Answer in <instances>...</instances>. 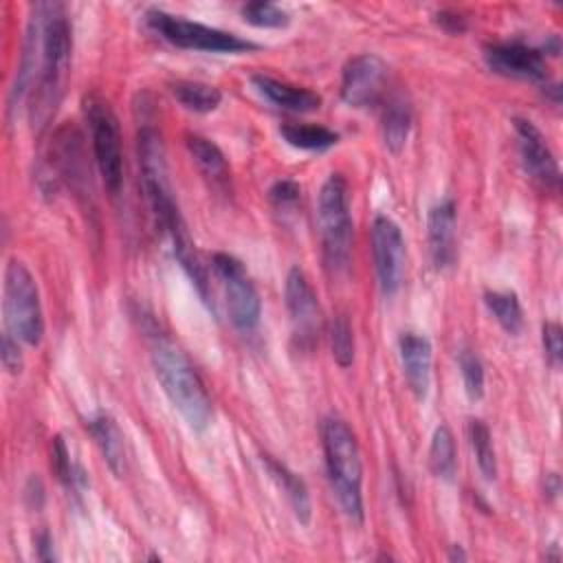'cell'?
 <instances>
[{
	"mask_svg": "<svg viewBox=\"0 0 563 563\" xmlns=\"http://www.w3.org/2000/svg\"><path fill=\"white\" fill-rule=\"evenodd\" d=\"M42 15V35H40V68L37 79L31 90L29 117L35 130H42L53 117L59 97L64 77L70 64V22L59 2H37Z\"/></svg>",
	"mask_w": 563,
	"mask_h": 563,
	"instance_id": "cell-1",
	"label": "cell"
},
{
	"mask_svg": "<svg viewBox=\"0 0 563 563\" xmlns=\"http://www.w3.org/2000/svg\"><path fill=\"white\" fill-rule=\"evenodd\" d=\"M152 367L154 374L183 420L194 431H205L211 422L213 407L205 383L187 354L167 336H154L152 343Z\"/></svg>",
	"mask_w": 563,
	"mask_h": 563,
	"instance_id": "cell-2",
	"label": "cell"
},
{
	"mask_svg": "<svg viewBox=\"0 0 563 563\" xmlns=\"http://www.w3.org/2000/svg\"><path fill=\"white\" fill-rule=\"evenodd\" d=\"M321 442L325 468L334 497L343 515L352 523H363V462L361 449L350 424L339 416H328L321 422Z\"/></svg>",
	"mask_w": 563,
	"mask_h": 563,
	"instance_id": "cell-3",
	"label": "cell"
},
{
	"mask_svg": "<svg viewBox=\"0 0 563 563\" xmlns=\"http://www.w3.org/2000/svg\"><path fill=\"white\" fill-rule=\"evenodd\" d=\"M317 220L321 235L323 264L332 275H341L350 266L352 255V216H350V187L343 174H330L317 200Z\"/></svg>",
	"mask_w": 563,
	"mask_h": 563,
	"instance_id": "cell-4",
	"label": "cell"
},
{
	"mask_svg": "<svg viewBox=\"0 0 563 563\" xmlns=\"http://www.w3.org/2000/svg\"><path fill=\"white\" fill-rule=\"evenodd\" d=\"M136 152H139V167H141V185L150 211L161 227V231H169L176 222L183 220L180 209L174 200L169 172H167V156L165 143L156 128L143 125L136 134Z\"/></svg>",
	"mask_w": 563,
	"mask_h": 563,
	"instance_id": "cell-5",
	"label": "cell"
},
{
	"mask_svg": "<svg viewBox=\"0 0 563 563\" xmlns=\"http://www.w3.org/2000/svg\"><path fill=\"white\" fill-rule=\"evenodd\" d=\"M4 317L9 332L35 347L44 339V312L37 284L20 260H9L4 268Z\"/></svg>",
	"mask_w": 563,
	"mask_h": 563,
	"instance_id": "cell-6",
	"label": "cell"
},
{
	"mask_svg": "<svg viewBox=\"0 0 563 563\" xmlns=\"http://www.w3.org/2000/svg\"><path fill=\"white\" fill-rule=\"evenodd\" d=\"M145 20L154 33H158L165 42L178 48L202 51V53H246L257 48V44L235 33L187 20L183 15H174L163 9H150L145 13Z\"/></svg>",
	"mask_w": 563,
	"mask_h": 563,
	"instance_id": "cell-7",
	"label": "cell"
},
{
	"mask_svg": "<svg viewBox=\"0 0 563 563\" xmlns=\"http://www.w3.org/2000/svg\"><path fill=\"white\" fill-rule=\"evenodd\" d=\"M84 117L90 130L92 154L101 174L106 189L114 196L123 183V150H121V128L114 110L99 95H88L84 99Z\"/></svg>",
	"mask_w": 563,
	"mask_h": 563,
	"instance_id": "cell-8",
	"label": "cell"
},
{
	"mask_svg": "<svg viewBox=\"0 0 563 563\" xmlns=\"http://www.w3.org/2000/svg\"><path fill=\"white\" fill-rule=\"evenodd\" d=\"M211 268L222 286L231 323L240 332L255 330L262 317V299L244 264L229 253H213Z\"/></svg>",
	"mask_w": 563,
	"mask_h": 563,
	"instance_id": "cell-9",
	"label": "cell"
},
{
	"mask_svg": "<svg viewBox=\"0 0 563 563\" xmlns=\"http://www.w3.org/2000/svg\"><path fill=\"white\" fill-rule=\"evenodd\" d=\"M286 308L292 325V339L299 350L310 352L321 336L323 330V312L319 306V297L310 286L306 273L299 266H292L286 275Z\"/></svg>",
	"mask_w": 563,
	"mask_h": 563,
	"instance_id": "cell-10",
	"label": "cell"
},
{
	"mask_svg": "<svg viewBox=\"0 0 563 563\" xmlns=\"http://www.w3.org/2000/svg\"><path fill=\"white\" fill-rule=\"evenodd\" d=\"M372 255L383 295H396L405 277V238L389 216L378 213L372 222Z\"/></svg>",
	"mask_w": 563,
	"mask_h": 563,
	"instance_id": "cell-11",
	"label": "cell"
},
{
	"mask_svg": "<svg viewBox=\"0 0 563 563\" xmlns=\"http://www.w3.org/2000/svg\"><path fill=\"white\" fill-rule=\"evenodd\" d=\"M387 86V66L374 53H361L347 59L341 75V99L350 108L376 106Z\"/></svg>",
	"mask_w": 563,
	"mask_h": 563,
	"instance_id": "cell-12",
	"label": "cell"
},
{
	"mask_svg": "<svg viewBox=\"0 0 563 563\" xmlns=\"http://www.w3.org/2000/svg\"><path fill=\"white\" fill-rule=\"evenodd\" d=\"M512 128L517 134L519 156H521V165H523L526 174L539 187L556 194L561 187V172H559V163H556L545 136L530 119L515 117Z\"/></svg>",
	"mask_w": 563,
	"mask_h": 563,
	"instance_id": "cell-13",
	"label": "cell"
},
{
	"mask_svg": "<svg viewBox=\"0 0 563 563\" xmlns=\"http://www.w3.org/2000/svg\"><path fill=\"white\" fill-rule=\"evenodd\" d=\"M486 66L510 79H528V81H545L548 79V62L541 48L521 44V42H495L484 46Z\"/></svg>",
	"mask_w": 563,
	"mask_h": 563,
	"instance_id": "cell-14",
	"label": "cell"
},
{
	"mask_svg": "<svg viewBox=\"0 0 563 563\" xmlns=\"http://www.w3.org/2000/svg\"><path fill=\"white\" fill-rule=\"evenodd\" d=\"M398 354L405 380L418 400H424L431 389L433 347L420 332H402L398 339Z\"/></svg>",
	"mask_w": 563,
	"mask_h": 563,
	"instance_id": "cell-15",
	"label": "cell"
},
{
	"mask_svg": "<svg viewBox=\"0 0 563 563\" xmlns=\"http://www.w3.org/2000/svg\"><path fill=\"white\" fill-rule=\"evenodd\" d=\"M429 253L435 268H449L455 262L457 240V207L451 198L433 205L427 216Z\"/></svg>",
	"mask_w": 563,
	"mask_h": 563,
	"instance_id": "cell-16",
	"label": "cell"
},
{
	"mask_svg": "<svg viewBox=\"0 0 563 563\" xmlns=\"http://www.w3.org/2000/svg\"><path fill=\"white\" fill-rule=\"evenodd\" d=\"M253 88L273 106H277L279 110L286 112H297V114H306V112H314L321 108V95L303 88V86H295L282 79H275L271 75L257 73L251 77Z\"/></svg>",
	"mask_w": 563,
	"mask_h": 563,
	"instance_id": "cell-17",
	"label": "cell"
},
{
	"mask_svg": "<svg viewBox=\"0 0 563 563\" xmlns=\"http://www.w3.org/2000/svg\"><path fill=\"white\" fill-rule=\"evenodd\" d=\"M185 143H187V150H189L194 163L198 165L202 176L211 183V187L218 191H229L231 167H229L224 152L211 139H207L202 134H187Z\"/></svg>",
	"mask_w": 563,
	"mask_h": 563,
	"instance_id": "cell-18",
	"label": "cell"
},
{
	"mask_svg": "<svg viewBox=\"0 0 563 563\" xmlns=\"http://www.w3.org/2000/svg\"><path fill=\"white\" fill-rule=\"evenodd\" d=\"M86 429L90 431L95 444L99 446L108 468L114 473V477H123L128 468V457H125V442L123 433L117 424V420L108 413H97L90 420H86Z\"/></svg>",
	"mask_w": 563,
	"mask_h": 563,
	"instance_id": "cell-19",
	"label": "cell"
},
{
	"mask_svg": "<svg viewBox=\"0 0 563 563\" xmlns=\"http://www.w3.org/2000/svg\"><path fill=\"white\" fill-rule=\"evenodd\" d=\"M262 462H264L268 475L273 477V482L279 486V490H284L295 519L301 526H308L312 519V504H310V493H308L306 482L297 473H292L284 462L275 460L273 455H262Z\"/></svg>",
	"mask_w": 563,
	"mask_h": 563,
	"instance_id": "cell-20",
	"label": "cell"
},
{
	"mask_svg": "<svg viewBox=\"0 0 563 563\" xmlns=\"http://www.w3.org/2000/svg\"><path fill=\"white\" fill-rule=\"evenodd\" d=\"M411 121H413L411 103L402 95L389 97L385 108H383L380 130H383L385 147L391 154L402 152V147L407 145V139H409V132H411Z\"/></svg>",
	"mask_w": 563,
	"mask_h": 563,
	"instance_id": "cell-21",
	"label": "cell"
},
{
	"mask_svg": "<svg viewBox=\"0 0 563 563\" xmlns=\"http://www.w3.org/2000/svg\"><path fill=\"white\" fill-rule=\"evenodd\" d=\"M172 97L187 110L207 114L213 112L222 101V90L218 86L194 81V79H176L169 84Z\"/></svg>",
	"mask_w": 563,
	"mask_h": 563,
	"instance_id": "cell-22",
	"label": "cell"
},
{
	"mask_svg": "<svg viewBox=\"0 0 563 563\" xmlns=\"http://www.w3.org/2000/svg\"><path fill=\"white\" fill-rule=\"evenodd\" d=\"M279 134L290 147L306 152H325L339 143V134L334 130L317 123H284Z\"/></svg>",
	"mask_w": 563,
	"mask_h": 563,
	"instance_id": "cell-23",
	"label": "cell"
},
{
	"mask_svg": "<svg viewBox=\"0 0 563 563\" xmlns=\"http://www.w3.org/2000/svg\"><path fill=\"white\" fill-rule=\"evenodd\" d=\"M484 303L495 321L508 334H519L523 328V310L515 290H486Z\"/></svg>",
	"mask_w": 563,
	"mask_h": 563,
	"instance_id": "cell-24",
	"label": "cell"
},
{
	"mask_svg": "<svg viewBox=\"0 0 563 563\" xmlns=\"http://www.w3.org/2000/svg\"><path fill=\"white\" fill-rule=\"evenodd\" d=\"M429 466L435 477L451 482L457 468V453H455V438L446 424L435 427L429 444Z\"/></svg>",
	"mask_w": 563,
	"mask_h": 563,
	"instance_id": "cell-25",
	"label": "cell"
},
{
	"mask_svg": "<svg viewBox=\"0 0 563 563\" xmlns=\"http://www.w3.org/2000/svg\"><path fill=\"white\" fill-rule=\"evenodd\" d=\"M468 440H471V449L475 453L479 473L484 475V479L495 482L497 479V457H495V446H493V435H490L488 424L479 418H471L468 420Z\"/></svg>",
	"mask_w": 563,
	"mask_h": 563,
	"instance_id": "cell-26",
	"label": "cell"
},
{
	"mask_svg": "<svg viewBox=\"0 0 563 563\" xmlns=\"http://www.w3.org/2000/svg\"><path fill=\"white\" fill-rule=\"evenodd\" d=\"M330 347H332V358L336 361L339 367H350L354 363V332L352 323L345 314H336L330 321Z\"/></svg>",
	"mask_w": 563,
	"mask_h": 563,
	"instance_id": "cell-27",
	"label": "cell"
},
{
	"mask_svg": "<svg viewBox=\"0 0 563 563\" xmlns=\"http://www.w3.org/2000/svg\"><path fill=\"white\" fill-rule=\"evenodd\" d=\"M51 468L55 473V477L66 486V488H77L79 484L86 482L84 471L79 466L73 464L70 460V451L64 442L62 435H55L51 440Z\"/></svg>",
	"mask_w": 563,
	"mask_h": 563,
	"instance_id": "cell-28",
	"label": "cell"
},
{
	"mask_svg": "<svg viewBox=\"0 0 563 563\" xmlns=\"http://www.w3.org/2000/svg\"><path fill=\"white\" fill-rule=\"evenodd\" d=\"M244 22H249L251 26L257 29H284L290 22V15L273 4V2H264V0H255V2H246L240 9Z\"/></svg>",
	"mask_w": 563,
	"mask_h": 563,
	"instance_id": "cell-29",
	"label": "cell"
},
{
	"mask_svg": "<svg viewBox=\"0 0 563 563\" xmlns=\"http://www.w3.org/2000/svg\"><path fill=\"white\" fill-rule=\"evenodd\" d=\"M457 365H460V374H462V383L468 400L473 402L479 400L484 396V365L479 356L471 347H464L457 354Z\"/></svg>",
	"mask_w": 563,
	"mask_h": 563,
	"instance_id": "cell-30",
	"label": "cell"
},
{
	"mask_svg": "<svg viewBox=\"0 0 563 563\" xmlns=\"http://www.w3.org/2000/svg\"><path fill=\"white\" fill-rule=\"evenodd\" d=\"M541 343H543L548 363L552 367H559L561 358H563V330L556 321H545L541 325Z\"/></svg>",
	"mask_w": 563,
	"mask_h": 563,
	"instance_id": "cell-31",
	"label": "cell"
},
{
	"mask_svg": "<svg viewBox=\"0 0 563 563\" xmlns=\"http://www.w3.org/2000/svg\"><path fill=\"white\" fill-rule=\"evenodd\" d=\"M301 198V187L295 180H277L268 189V200L277 209H292Z\"/></svg>",
	"mask_w": 563,
	"mask_h": 563,
	"instance_id": "cell-32",
	"label": "cell"
},
{
	"mask_svg": "<svg viewBox=\"0 0 563 563\" xmlns=\"http://www.w3.org/2000/svg\"><path fill=\"white\" fill-rule=\"evenodd\" d=\"M0 361H2V367H4L9 374L15 376V374L22 372V365H24L22 350H20L18 339H15L11 332H4V334H2V341H0Z\"/></svg>",
	"mask_w": 563,
	"mask_h": 563,
	"instance_id": "cell-33",
	"label": "cell"
},
{
	"mask_svg": "<svg viewBox=\"0 0 563 563\" xmlns=\"http://www.w3.org/2000/svg\"><path fill=\"white\" fill-rule=\"evenodd\" d=\"M433 22L449 35H460L466 31L468 22L466 18L460 13V11H453V9H442L438 13H433Z\"/></svg>",
	"mask_w": 563,
	"mask_h": 563,
	"instance_id": "cell-34",
	"label": "cell"
},
{
	"mask_svg": "<svg viewBox=\"0 0 563 563\" xmlns=\"http://www.w3.org/2000/svg\"><path fill=\"white\" fill-rule=\"evenodd\" d=\"M35 556L40 561H55V548H53V537L48 530H40L35 534Z\"/></svg>",
	"mask_w": 563,
	"mask_h": 563,
	"instance_id": "cell-35",
	"label": "cell"
},
{
	"mask_svg": "<svg viewBox=\"0 0 563 563\" xmlns=\"http://www.w3.org/2000/svg\"><path fill=\"white\" fill-rule=\"evenodd\" d=\"M545 493H548V497H556V493H559V488H561V484H559V475L556 473H548L545 475Z\"/></svg>",
	"mask_w": 563,
	"mask_h": 563,
	"instance_id": "cell-36",
	"label": "cell"
},
{
	"mask_svg": "<svg viewBox=\"0 0 563 563\" xmlns=\"http://www.w3.org/2000/svg\"><path fill=\"white\" fill-rule=\"evenodd\" d=\"M449 561H466V552L462 550V545H451Z\"/></svg>",
	"mask_w": 563,
	"mask_h": 563,
	"instance_id": "cell-37",
	"label": "cell"
}]
</instances>
